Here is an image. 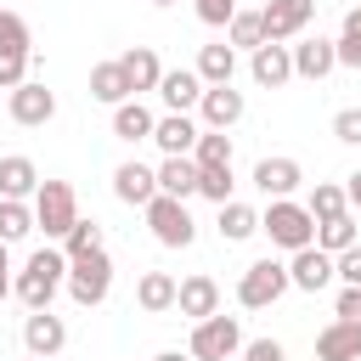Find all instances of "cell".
Here are the masks:
<instances>
[{"mask_svg": "<svg viewBox=\"0 0 361 361\" xmlns=\"http://www.w3.org/2000/svg\"><path fill=\"white\" fill-rule=\"evenodd\" d=\"M62 282H68V254L45 243V248L28 254V265H23V276L11 282V293H17L28 310H51V299H56Z\"/></svg>", "mask_w": 361, "mask_h": 361, "instance_id": "1", "label": "cell"}, {"mask_svg": "<svg viewBox=\"0 0 361 361\" xmlns=\"http://www.w3.org/2000/svg\"><path fill=\"white\" fill-rule=\"evenodd\" d=\"M28 209H34V231H45V243H62L68 226L79 220V197H73L68 180H39Z\"/></svg>", "mask_w": 361, "mask_h": 361, "instance_id": "2", "label": "cell"}, {"mask_svg": "<svg viewBox=\"0 0 361 361\" xmlns=\"http://www.w3.org/2000/svg\"><path fill=\"white\" fill-rule=\"evenodd\" d=\"M259 231L276 243V248H305V243H316V220H310V209L305 203H293V197H271V209L259 214Z\"/></svg>", "mask_w": 361, "mask_h": 361, "instance_id": "3", "label": "cell"}, {"mask_svg": "<svg viewBox=\"0 0 361 361\" xmlns=\"http://www.w3.org/2000/svg\"><path fill=\"white\" fill-rule=\"evenodd\" d=\"M68 293H73V305H85V310L113 293V259H107V248H90V254L68 259Z\"/></svg>", "mask_w": 361, "mask_h": 361, "instance_id": "4", "label": "cell"}, {"mask_svg": "<svg viewBox=\"0 0 361 361\" xmlns=\"http://www.w3.org/2000/svg\"><path fill=\"white\" fill-rule=\"evenodd\" d=\"M192 361H231L237 350H243V327H237V316H203V322H192Z\"/></svg>", "mask_w": 361, "mask_h": 361, "instance_id": "5", "label": "cell"}, {"mask_svg": "<svg viewBox=\"0 0 361 361\" xmlns=\"http://www.w3.org/2000/svg\"><path fill=\"white\" fill-rule=\"evenodd\" d=\"M288 288H293V282H288V265H282V259H254V265L243 271V282H237V305H243V310H265V305H276Z\"/></svg>", "mask_w": 361, "mask_h": 361, "instance_id": "6", "label": "cell"}, {"mask_svg": "<svg viewBox=\"0 0 361 361\" xmlns=\"http://www.w3.org/2000/svg\"><path fill=\"white\" fill-rule=\"evenodd\" d=\"M147 226H152V237L164 248H192V237H197V220L186 214V203L180 197H164V192L147 203Z\"/></svg>", "mask_w": 361, "mask_h": 361, "instance_id": "7", "label": "cell"}, {"mask_svg": "<svg viewBox=\"0 0 361 361\" xmlns=\"http://www.w3.org/2000/svg\"><path fill=\"white\" fill-rule=\"evenodd\" d=\"M310 23H316V0H265V11H259L265 39H276V45L299 39Z\"/></svg>", "mask_w": 361, "mask_h": 361, "instance_id": "8", "label": "cell"}, {"mask_svg": "<svg viewBox=\"0 0 361 361\" xmlns=\"http://www.w3.org/2000/svg\"><path fill=\"white\" fill-rule=\"evenodd\" d=\"M11 124H23V130H39V124H51L56 118V96L39 85V79H23L17 90H11Z\"/></svg>", "mask_w": 361, "mask_h": 361, "instance_id": "9", "label": "cell"}, {"mask_svg": "<svg viewBox=\"0 0 361 361\" xmlns=\"http://www.w3.org/2000/svg\"><path fill=\"white\" fill-rule=\"evenodd\" d=\"M288 282H293L299 293H322V288L333 282V254L316 248V243L293 248V259H288Z\"/></svg>", "mask_w": 361, "mask_h": 361, "instance_id": "10", "label": "cell"}, {"mask_svg": "<svg viewBox=\"0 0 361 361\" xmlns=\"http://www.w3.org/2000/svg\"><path fill=\"white\" fill-rule=\"evenodd\" d=\"M248 73H254V85H259V90H282V85L293 79V56H288V45H276V39L254 45Z\"/></svg>", "mask_w": 361, "mask_h": 361, "instance_id": "11", "label": "cell"}, {"mask_svg": "<svg viewBox=\"0 0 361 361\" xmlns=\"http://www.w3.org/2000/svg\"><path fill=\"white\" fill-rule=\"evenodd\" d=\"M243 90H231V85H203V96H197V113H203V130H231L237 118H243Z\"/></svg>", "mask_w": 361, "mask_h": 361, "instance_id": "12", "label": "cell"}, {"mask_svg": "<svg viewBox=\"0 0 361 361\" xmlns=\"http://www.w3.org/2000/svg\"><path fill=\"white\" fill-rule=\"evenodd\" d=\"M175 310L180 316H192V322H203V316H214L220 310V282L214 276H186V282H175Z\"/></svg>", "mask_w": 361, "mask_h": 361, "instance_id": "13", "label": "cell"}, {"mask_svg": "<svg viewBox=\"0 0 361 361\" xmlns=\"http://www.w3.org/2000/svg\"><path fill=\"white\" fill-rule=\"evenodd\" d=\"M62 344H68V327H62V316H51V310H28V322H23V350L51 361Z\"/></svg>", "mask_w": 361, "mask_h": 361, "instance_id": "14", "label": "cell"}, {"mask_svg": "<svg viewBox=\"0 0 361 361\" xmlns=\"http://www.w3.org/2000/svg\"><path fill=\"white\" fill-rule=\"evenodd\" d=\"M316 361H361V322H327L316 333Z\"/></svg>", "mask_w": 361, "mask_h": 361, "instance_id": "15", "label": "cell"}, {"mask_svg": "<svg viewBox=\"0 0 361 361\" xmlns=\"http://www.w3.org/2000/svg\"><path fill=\"white\" fill-rule=\"evenodd\" d=\"M288 56H293V79H327V73L338 68V56H333V39H322V34H310V39L288 45Z\"/></svg>", "mask_w": 361, "mask_h": 361, "instance_id": "16", "label": "cell"}, {"mask_svg": "<svg viewBox=\"0 0 361 361\" xmlns=\"http://www.w3.org/2000/svg\"><path fill=\"white\" fill-rule=\"evenodd\" d=\"M197 130H203L197 118H186V113H164V118L152 124V141H158V152H164V158H175V152H180V158H192Z\"/></svg>", "mask_w": 361, "mask_h": 361, "instance_id": "17", "label": "cell"}, {"mask_svg": "<svg viewBox=\"0 0 361 361\" xmlns=\"http://www.w3.org/2000/svg\"><path fill=\"white\" fill-rule=\"evenodd\" d=\"M299 180H305L299 158H259V164H254V186H259L265 197H293Z\"/></svg>", "mask_w": 361, "mask_h": 361, "instance_id": "18", "label": "cell"}, {"mask_svg": "<svg viewBox=\"0 0 361 361\" xmlns=\"http://www.w3.org/2000/svg\"><path fill=\"white\" fill-rule=\"evenodd\" d=\"M113 197H118V203L147 209V203L158 197V175H152L147 164H135V158H130V164H118V169H113Z\"/></svg>", "mask_w": 361, "mask_h": 361, "instance_id": "19", "label": "cell"}, {"mask_svg": "<svg viewBox=\"0 0 361 361\" xmlns=\"http://www.w3.org/2000/svg\"><path fill=\"white\" fill-rule=\"evenodd\" d=\"M158 96H164V107H169V113H192V107H197V96H203L197 68H164Z\"/></svg>", "mask_w": 361, "mask_h": 361, "instance_id": "20", "label": "cell"}, {"mask_svg": "<svg viewBox=\"0 0 361 361\" xmlns=\"http://www.w3.org/2000/svg\"><path fill=\"white\" fill-rule=\"evenodd\" d=\"M118 68H124V79H130V96L158 90V79H164V62H158V51H152V45L124 51V56H118Z\"/></svg>", "mask_w": 361, "mask_h": 361, "instance_id": "21", "label": "cell"}, {"mask_svg": "<svg viewBox=\"0 0 361 361\" xmlns=\"http://www.w3.org/2000/svg\"><path fill=\"white\" fill-rule=\"evenodd\" d=\"M152 175H158V192H164V197H180V203H186V197L197 192V164H192V158H180V152H175V158H164Z\"/></svg>", "mask_w": 361, "mask_h": 361, "instance_id": "22", "label": "cell"}, {"mask_svg": "<svg viewBox=\"0 0 361 361\" xmlns=\"http://www.w3.org/2000/svg\"><path fill=\"white\" fill-rule=\"evenodd\" d=\"M135 305H141L147 316L175 310V276H169V271H141V282H135Z\"/></svg>", "mask_w": 361, "mask_h": 361, "instance_id": "23", "label": "cell"}, {"mask_svg": "<svg viewBox=\"0 0 361 361\" xmlns=\"http://www.w3.org/2000/svg\"><path fill=\"white\" fill-rule=\"evenodd\" d=\"M34 186H39V169H34V158H23V152H11V158H0V197H34Z\"/></svg>", "mask_w": 361, "mask_h": 361, "instance_id": "24", "label": "cell"}, {"mask_svg": "<svg viewBox=\"0 0 361 361\" xmlns=\"http://www.w3.org/2000/svg\"><path fill=\"white\" fill-rule=\"evenodd\" d=\"M152 124H158V118H152L135 96L113 107V135H118V141H130V147H135V141H152Z\"/></svg>", "mask_w": 361, "mask_h": 361, "instance_id": "25", "label": "cell"}, {"mask_svg": "<svg viewBox=\"0 0 361 361\" xmlns=\"http://www.w3.org/2000/svg\"><path fill=\"white\" fill-rule=\"evenodd\" d=\"M90 96H96V102H107V107L130 102V79H124L118 56H113V62H96V68H90Z\"/></svg>", "mask_w": 361, "mask_h": 361, "instance_id": "26", "label": "cell"}, {"mask_svg": "<svg viewBox=\"0 0 361 361\" xmlns=\"http://www.w3.org/2000/svg\"><path fill=\"white\" fill-rule=\"evenodd\" d=\"M237 73V45H203L197 51V79L203 85H231Z\"/></svg>", "mask_w": 361, "mask_h": 361, "instance_id": "27", "label": "cell"}, {"mask_svg": "<svg viewBox=\"0 0 361 361\" xmlns=\"http://www.w3.org/2000/svg\"><path fill=\"white\" fill-rule=\"evenodd\" d=\"M214 226H220V237H226V243H248V237L259 231V214H254L248 203L226 197V203H220V220H214Z\"/></svg>", "mask_w": 361, "mask_h": 361, "instance_id": "28", "label": "cell"}, {"mask_svg": "<svg viewBox=\"0 0 361 361\" xmlns=\"http://www.w3.org/2000/svg\"><path fill=\"white\" fill-rule=\"evenodd\" d=\"M192 164H197V169H231V135H226V130H197Z\"/></svg>", "mask_w": 361, "mask_h": 361, "instance_id": "29", "label": "cell"}, {"mask_svg": "<svg viewBox=\"0 0 361 361\" xmlns=\"http://www.w3.org/2000/svg\"><path fill=\"white\" fill-rule=\"evenodd\" d=\"M350 243H361V237H355V209H344V214H333V220H316V248L344 254Z\"/></svg>", "mask_w": 361, "mask_h": 361, "instance_id": "30", "label": "cell"}, {"mask_svg": "<svg viewBox=\"0 0 361 361\" xmlns=\"http://www.w3.org/2000/svg\"><path fill=\"white\" fill-rule=\"evenodd\" d=\"M34 231V209L23 203V197H0V243L11 248V243H23Z\"/></svg>", "mask_w": 361, "mask_h": 361, "instance_id": "31", "label": "cell"}, {"mask_svg": "<svg viewBox=\"0 0 361 361\" xmlns=\"http://www.w3.org/2000/svg\"><path fill=\"white\" fill-rule=\"evenodd\" d=\"M305 209H310V220H333V214H344L350 203H344V186H338V180H316L310 197H305Z\"/></svg>", "mask_w": 361, "mask_h": 361, "instance_id": "32", "label": "cell"}, {"mask_svg": "<svg viewBox=\"0 0 361 361\" xmlns=\"http://www.w3.org/2000/svg\"><path fill=\"white\" fill-rule=\"evenodd\" d=\"M90 248H102V226H96V220H73L68 237H62V254L79 259V254H90Z\"/></svg>", "mask_w": 361, "mask_h": 361, "instance_id": "33", "label": "cell"}, {"mask_svg": "<svg viewBox=\"0 0 361 361\" xmlns=\"http://www.w3.org/2000/svg\"><path fill=\"white\" fill-rule=\"evenodd\" d=\"M226 34H231V45H243V51H254V45H265V28H259V11H237V17L226 23Z\"/></svg>", "mask_w": 361, "mask_h": 361, "instance_id": "34", "label": "cell"}, {"mask_svg": "<svg viewBox=\"0 0 361 361\" xmlns=\"http://www.w3.org/2000/svg\"><path fill=\"white\" fill-rule=\"evenodd\" d=\"M34 68V51H0V90H17Z\"/></svg>", "mask_w": 361, "mask_h": 361, "instance_id": "35", "label": "cell"}, {"mask_svg": "<svg viewBox=\"0 0 361 361\" xmlns=\"http://www.w3.org/2000/svg\"><path fill=\"white\" fill-rule=\"evenodd\" d=\"M0 51H34L28 45V23L17 11H0Z\"/></svg>", "mask_w": 361, "mask_h": 361, "instance_id": "36", "label": "cell"}, {"mask_svg": "<svg viewBox=\"0 0 361 361\" xmlns=\"http://www.w3.org/2000/svg\"><path fill=\"white\" fill-rule=\"evenodd\" d=\"M197 192L209 203H226L231 197V169H197Z\"/></svg>", "mask_w": 361, "mask_h": 361, "instance_id": "37", "label": "cell"}, {"mask_svg": "<svg viewBox=\"0 0 361 361\" xmlns=\"http://www.w3.org/2000/svg\"><path fill=\"white\" fill-rule=\"evenodd\" d=\"M333 276L344 288H361V243H350L344 254H333Z\"/></svg>", "mask_w": 361, "mask_h": 361, "instance_id": "38", "label": "cell"}, {"mask_svg": "<svg viewBox=\"0 0 361 361\" xmlns=\"http://www.w3.org/2000/svg\"><path fill=\"white\" fill-rule=\"evenodd\" d=\"M333 135H338L344 147H361V107H338V113H333Z\"/></svg>", "mask_w": 361, "mask_h": 361, "instance_id": "39", "label": "cell"}, {"mask_svg": "<svg viewBox=\"0 0 361 361\" xmlns=\"http://www.w3.org/2000/svg\"><path fill=\"white\" fill-rule=\"evenodd\" d=\"M192 6H197V23H209V28H226L237 17V0H192Z\"/></svg>", "mask_w": 361, "mask_h": 361, "instance_id": "40", "label": "cell"}, {"mask_svg": "<svg viewBox=\"0 0 361 361\" xmlns=\"http://www.w3.org/2000/svg\"><path fill=\"white\" fill-rule=\"evenodd\" d=\"M333 56H338V68H361V28H344L333 39Z\"/></svg>", "mask_w": 361, "mask_h": 361, "instance_id": "41", "label": "cell"}, {"mask_svg": "<svg viewBox=\"0 0 361 361\" xmlns=\"http://www.w3.org/2000/svg\"><path fill=\"white\" fill-rule=\"evenodd\" d=\"M243 361H288V350L276 338H254V344H243Z\"/></svg>", "mask_w": 361, "mask_h": 361, "instance_id": "42", "label": "cell"}, {"mask_svg": "<svg viewBox=\"0 0 361 361\" xmlns=\"http://www.w3.org/2000/svg\"><path fill=\"white\" fill-rule=\"evenodd\" d=\"M333 316H344V322H361V288H338V305H333Z\"/></svg>", "mask_w": 361, "mask_h": 361, "instance_id": "43", "label": "cell"}, {"mask_svg": "<svg viewBox=\"0 0 361 361\" xmlns=\"http://www.w3.org/2000/svg\"><path fill=\"white\" fill-rule=\"evenodd\" d=\"M344 203H350V209H361V169L344 180Z\"/></svg>", "mask_w": 361, "mask_h": 361, "instance_id": "44", "label": "cell"}, {"mask_svg": "<svg viewBox=\"0 0 361 361\" xmlns=\"http://www.w3.org/2000/svg\"><path fill=\"white\" fill-rule=\"evenodd\" d=\"M152 361H192V350L180 355V350H164V355H152Z\"/></svg>", "mask_w": 361, "mask_h": 361, "instance_id": "45", "label": "cell"}, {"mask_svg": "<svg viewBox=\"0 0 361 361\" xmlns=\"http://www.w3.org/2000/svg\"><path fill=\"white\" fill-rule=\"evenodd\" d=\"M6 293H11V282H6V271H0V305H6Z\"/></svg>", "mask_w": 361, "mask_h": 361, "instance_id": "46", "label": "cell"}, {"mask_svg": "<svg viewBox=\"0 0 361 361\" xmlns=\"http://www.w3.org/2000/svg\"><path fill=\"white\" fill-rule=\"evenodd\" d=\"M0 271H6V243H0Z\"/></svg>", "mask_w": 361, "mask_h": 361, "instance_id": "47", "label": "cell"}, {"mask_svg": "<svg viewBox=\"0 0 361 361\" xmlns=\"http://www.w3.org/2000/svg\"><path fill=\"white\" fill-rule=\"evenodd\" d=\"M152 6H175V0H152Z\"/></svg>", "mask_w": 361, "mask_h": 361, "instance_id": "48", "label": "cell"}, {"mask_svg": "<svg viewBox=\"0 0 361 361\" xmlns=\"http://www.w3.org/2000/svg\"><path fill=\"white\" fill-rule=\"evenodd\" d=\"M28 361H45V355H28Z\"/></svg>", "mask_w": 361, "mask_h": 361, "instance_id": "49", "label": "cell"}]
</instances>
